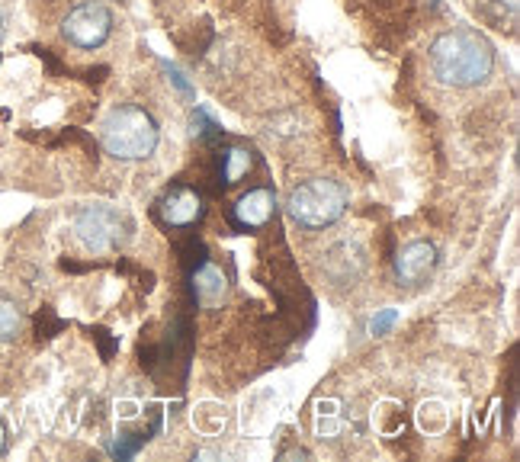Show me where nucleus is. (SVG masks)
I'll use <instances>...</instances> for the list:
<instances>
[{"label": "nucleus", "instance_id": "0eeeda50", "mask_svg": "<svg viewBox=\"0 0 520 462\" xmlns=\"http://www.w3.org/2000/svg\"><path fill=\"white\" fill-rule=\"evenodd\" d=\"M434 267H437V248L431 241H411L395 254V276L405 286L421 283L424 276L434 273Z\"/></svg>", "mask_w": 520, "mask_h": 462}, {"label": "nucleus", "instance_id": "9d476101", "mask_svg": "<svg viewBox=\"0 0 520 462\" xmlns=\"http://www.w3.org/2000/svg\"><path fill=\"white\" fill-rule=\"evenodd\" d=\"M254 167V151L244 145H228L222 154V180L232 187V183L244 180Z\"/></svg>", "mask_w": 520, "mask_h": 462}, {"label": "nucleus", "instance_id": "4468645a", "mask_svg": "<svg viewBox=\"0 0 520 462\" xmlns=\"http://www.w3.org/2000/svg\"><path fill=\"white\" fill-rule=\"evenodd\" d=\"M148 440V434H129V437H119L113 446H110V453L119 456V459H126V456H135L139 453V446Z\"/></svg>", "mask_w": 520, "mask_h": 462}, {"label": "nucleus", "instance_id": "f3484780", "mask_svg": "<svg viewBox=\"0 0 520 462\" xmlns=\"http://www.w3.org/2000/svg\"><path fill=\"white\" fill-rule=\"evenodd\" d=\"M164 71L171 74V81H174V87L180 90V94L187 97V100H193V87L187 84V77H183V74H180V71H177L174 65H164Z\"/></svg>", "mask_w": 520, "mask_h": 462}, {"label": "nucleus", "instance_id": "2eb2a0df", "mask_svg": "<svg viewBox=\"0 0 520 462\" xmlns=\"http://www.w3.org/2000/svg\"><path fill=\"white\" fill-rule=\"evenodd\" d=\"M90 334H94V341L100 344V357H103V360H110L113 353H116V347H119L116 337H110V331H103V328H94Z\"/></svg>", "mask_w": 520, "mask_h": 462}, {"label": "nucleus", "instance_id": "20e7f679", "mask_svg": "<svg viewBox=\"0 0 520 462\" xmlns=\"http://www.w3.org/2000/svg\"><path fill=\"white\" fill-rule=\"evenodd\" d=\"M74 235L90 254H113L129 238V222L106 203H90L74 215Z\"/></svg>", "mask_w": 520, "mask_h": 462}, {"label": "nucleus", "instance_id": "1a4fd4ad", "mask_svg": "<svg viewBox=\"0 0 520 462\" xmlns=\"http://www.w3.org/2000/svg\"><path fill=\"white\" fill-rule=\"evenodd\" d=\"M193 296L203 308H219L228 296V276L216 264H200L193 270Z\"/></svg>", "mask_w": 520, "mask_h": 462}, {"label": "nucleus", "instance_id": "f257e3e1", "mask_svg": "<svg viewBox=\"0 0 520 462\" xmlns=\"http://www.w3.org/2000/svg\"><path fill=\"white\" fill-rule=\"evenodd\" d=\"M431 71L447 87L485 84L495 71V49L476 29H450L431 45Z\"/></svg>", "mask_w": 520, "mask_h": 462}, {"label": "nucleus", "instance_id": "6e6552de", "mask_svg": "<svg viewBox=\"0 0 520 462\" xmlns=\"http://www.w3.org/2000/svg\"><path fill=\"white\" fill-rule=\"evenodd\" d=\"M273 212H277V196H273V190H267V187L248 190L232 209L235 222L241 228H264L273 219Z\"/></svg>", "mask_w": 520, "mask_h": 462}, {"label": "nucleus", "instance_id": "7ed1b4c3", "mask_svg": "<svg viewBox=\"0 0 520 462\" xmlns=\"http://www.w3.org/2000/svg\"><path fill=\"white\" fill-rule=\"evenodd\" d=\"M344 209H347V190L338 180L328 177L299 183L286 199V212L305 228H328L341 219Z\"/></svg>", "mask_w": 520, "mask_h": 462}, {"label": "nucleus", "instance_id": "dca6fc26", "mask_svg": "<svg viewBox=\"0 0 520 462\" xmlns=\"http://www.w3.org/2000/svg\"><path fill=\"white\" fill-rule=\"evenodd\" d=\"M395 321H399V312H395V308H386V312H379V315L370 321V331H373V334H386V331L395 325Z\"/></svg>", "mask_w": 520, "mask_h": 462}, {"label": "nucleus", "instance_id": "9b49d317", "mask_svg": "<svg viewBox=\"0 0 520 462\" xmlns=\"http://www.w3.org/2000/svg\"><path fill=\"white\" fill-rule=\"evenodd\" d=\"M23 334V312H20V305L7 299V296H0V344H10V341H17V337Z\"/></svg>", "mask_w": 520, "mask_h": 462}, {"label": "nucleus", "instance_id": "f8f14e48", "mask_svg": "<svg viewBox=\"0 0 520 462\" xmlns=\"http://www.w3.org/2000/svg\"><path fill=\"white\" fill-rule=\"evenodd\" d=\"M193 135L200 138V142H209L212 145V142H219V138H222V129L209 119L206 110H196L193 113Z\"/></svg>", "mask_w": 520, "mask_h": 462}, {"label": "nucleus", "instance_id": "aec40b11", "mask_svg": "<svg viewBox=\"0 0 520 462\" xmlns=\"http://www.w3.org/2000/svg\"><path fill=\"white\" fill-rule=\"evenodd\" d=\"M0 119H10V113H7V110H0Z\"/></svg>", "mask_w": 520, "mask_h": 462}, {"label": "nucleus", "instance_id": "39448f33", "mask_svg": "<svg viewBox=\"0 0 520 462\" xmlns=\"http://www.w3.org/2000/svg\"><path fill=\"white\" fill-rule=\"evenodd\" d=\"M113 33V10L100 4V0H87V4L74 7L65 23H61V36H65L74 49H100Z\"/></svg>", "mask_w": 520, "mask_h": 462}, {"label": "nucleus", "instance_id": "423d86ee", "mask_svg": "<svg viewBox=\"0 0 520 462\" xmlns=\"http://www.w3.org/2000/svg\"><path fill=\"white\" fill-rule=\"evenodd\" d=\"M158 215L167 228H190L196 225L206 215V203H203V193L196 187H187V183H180V187H171L158 203Z\"/></svg>", "mask_w": 520, "mask_h": 462}, {"label": "nucleus", "instance_id": "f03ea898", "mask_svg": "<svg viewBox=\"0 0 520 462\" xmlns=\"http://www.w3.org/2000/svg\"><path fill=\"white\" fill-rule=\"evenodd\" d=\"M103 148L116 161H142L158 148V122L145 106L122 103L103 119Z\"/></svg>", "mask_w": 520, "mask_h": 462}, {"label": "nucleus", "instance_id": "6ab92c4d", "mask_svg": "<svg viewBox=\"0 0 520 462\" xmlns=\"http://www.w3.org/2000/svg\"><path fill=\"white\" fill-rule=\"evenodd\" d=\"M4 450H7V427L0 424V453H4Z\"/></svg>", "mask_w": 520, "mask_h": 462}, {"label": "nucleus", "instance_id": "ddd939ff", "mask_svg": "<svg viewBox=\"0 0 520 462\" xmlns=\"http://www.w3.org/2000/svg\"><path fill=\"white\" fill-rule=\"evenodd\" d=\"M65 331V321H61L52 308H42V312L36 315V334H39V341H49V337L61 334Z\"/></svg>", "mask_w": 520, "mask_h": 462}, {"label": "nucleus", "instance_id": "a211bd4d", "mask_svg": "<svg viewBox=\"0 0 520 462\" xmlns=\"http://www.w3.org/2000/svg\"><path fill=\"white\" fill-rule=\"evenodd\" d=\"M4 36H7V10L0 7V39H4Z\"/></svg>", "mask_w": 520, "mask_h": 462}]
</instances>
